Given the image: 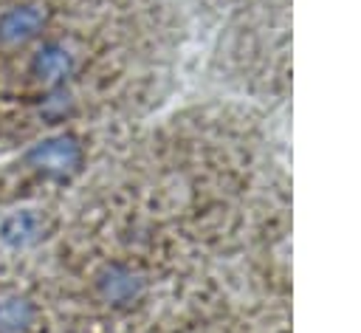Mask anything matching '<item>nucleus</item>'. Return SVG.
Returning a JSON list of instances; mask_svg holds the SVG:
<instances>
[{
    "label": "nucleus",
    "instance_id": "obj_7",
    "mask_svg": "<svg viewBox=\"0 0 361 333\" xmlns=\"http://www.w3.org/2000/svg\"><path fill=\"white\" fill-rule=\"evenodd\" d=\"M71 113V96L65 93V87H51V96L42 102V116L48 121H59Z\"/></svg>",
    "mask_w": 361,
    "mask_h": 333
},
{
    "label": "nucleus",
    "instance_id": "obj_1",
    "mask_svg": "<svg viewBox=\"0 0 361 333\" xmlns=\"http://www.w3.org/2000/svg\"><path fill=\"white\" fill-rule=\"evenodd\" d=\"M82 161H85V150L73 133L48 135L25 150V164L54 181H65V178L76 175Z\"/></svg>",
    "mask_w": 361,
    "mask_h": 333
},
{
    "label": "nucleus",
    "instance_id": "obj_2",
    "mask_svg": "<svg viewBox=\"0 0 361 333\" xmlns=\"http://www.w3.org/2000/svg\"><path fill=\"white\" fill-rule=\"evenodd\" d=\"M144 291L147 279L124 262H110L96 274V293L110 308H130L144 296Z\"/></svg>",
    "mask_w": 361,
    "mask_h": 333
},
{
    "label": "nucleus",
    "instance_id": "obj_6",
    "mask_svg": "<svg viewBox=\"0 0 361 333\" xmlns=\"http://www.w3.org/2000/svg\"><path fill=\"white\" fill-rule=\"evenodd\" d=\"M37 319V308L25 296L0 299V333H28Z\"/></svg>",
    "mask_w": 361,
    "mask_h": 333
},
{
    "label": "nucleus",
    "instance_id": "obj_4",
    "mask_svg": "<svg viewBox=\"0 0 361 333\" xmlns=\"http://www.w3.org/2000/svg\"><path fill=\"white\" fill-rule=\"evenodd\" d=\"M31 73L48 87H62L73 73V54L62 42H42L31 56Z\"/></svg>",
    "mask_w": 361,
    "mask_h": 333
},
{
    "label": "nucleus",
    "instance_id": "obj_5",
    "mask_svg": "<svg viewBox=\"0 0 361 333\" xmlns=\"http://www.w3.org/2000/svg\"><path fill=\"white\" fill-rule=\"evenodd\" d=\"M45 237V217L37 209H17L0 220V243L8 248H25Z\"/></svg>",
    "mask_w": 361,
    "mask_h": 333
},
{
    "label": "nucleus",
    "instance_id": "obj_3",
    "mask_svg": "<svg viewBox=\"0 0 361 333\" xmlns=\"http://www.w3.org/2000/svg\"><path fill=\"white\" fill-rule=\"evenodd\" d=\"M45 23H48L45 8L34 6V3L11 6V8H6L0 14V45H8V48L25 45L34 37H39Z\"/></svg>",
    "mask_w": 361,
    "mask_h": 333
}]
</instances>
